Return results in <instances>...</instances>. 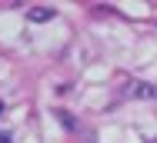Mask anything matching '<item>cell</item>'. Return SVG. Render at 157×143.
Masks as SVG:
<instances>
[{
	"label": "cell",
	"mask_w": 157,
	"mask_h": 143,
	"mask_svg": "<svg viewBox=\"0 0 157 143\" xmlns=\"http://www.w3.org/2000/svg\"><path fill=\"white\" fill-rule=\"evenodd\" d=\"M127 97H144V100H154L157 86L154 83H127Z\"/></svg>",
	"instance_id": "cell-1"
},
{
	"label": "cell",
	"mask_w": 157,
	"mask_h": 143,
	"mask_svg": "<svg viewBox=\"0 0 157 143\" xmlns=\"http://www.w3.org/2000/svg\"><path fill=\"white\" fill-rule=\"evenodd\" d=\"M0 143H10V133H0Z\"/></svg>",
	"instance_id": "cell-3"
},
{
	"label": "cell",
	"mask_w": 157,
	"mask_h": 143,
	"mask_svg": "<svg viewBox=\"0 0 157 143\" xmlns=\"http://www.w3.org/2000/svg\"><path fill=\"white\" fill-rule=\"evenodd\" d=\"M27 17H30L33 24H44V20H50V17H54V10H50V7H33Z\"/></svg>",
	"instance_id": "cell-2"
}]
</instances>
